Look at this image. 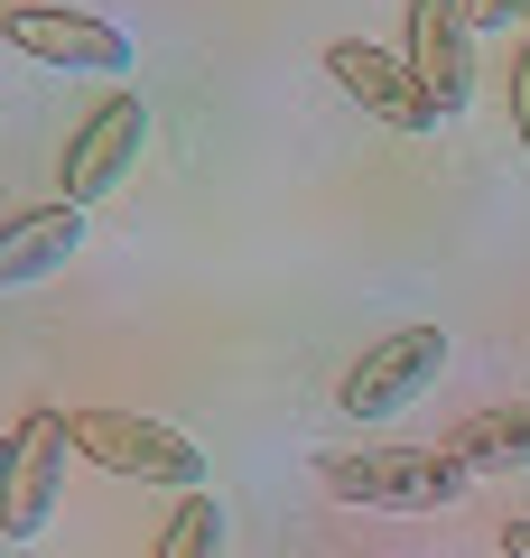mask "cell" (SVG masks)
<instances>
[{
    "mask_svg": "<svg viewBox=\"0 0 530 558\" xmlns=\"http://www.w3.org/2000/svg\"><path fill=\"white\" fill-rule=\"evenodd\" d=\"M511 131H521V149H530V38L511 47Z\"/></svg>",
    "mask_w": 530,
    "mask_h": 558,
    "instance_id": "obj_12",
    "label": "cell"
},
{
    "mask_svg": "<svg viewBox=\"0 0 530 558\" xmlns=\"http://www.w3.org/2000/svg\"><path fill=\"white\" fill-rule=\"evenodd\" d=\"M326 75L345 84L373 121H392V131H437V121H447L429 94H419L410 57H382V47H363V38H335V47H326Z\"/></svg>",
    "mask_w": 530,
    "mask_h": 558,
    "instance_id": "obj_8",
    "label": "cell"
},
{
    "mask_svg": "<svg viewBox=\"0 0 530 558\" xmlns=\"http://www.w3.org/2000/svg\"><path fill=\"white\" fill-rule=\"evenodd\" d=\"M410 75L447 121L474 102V10L466 0H410Z\"/></svg>",
    "mask_w": 530,
    "mask_h": 558,
    "instance_id": "obj_7",
    "label": "cell"
},
{
    "mask_svg": "<svg viewBox=\"0 0 530 558\" xmlns=\"http://www.w3.org/2000/svg\"><path fill=\"white\" fill-rule=\"evenodd\" d=\"M75 242H84V205H65V196L38 205V215H10L0 223V289H28V279L65 270Z\"/></svg>",
    "mask_w": 530,
    "mask_h": 558,
    "instance_id": "obj_9",
    "label": "cell"
},
{
    "mask_svg": "<svg viewBox=\"0 0 530 558\" xmlns=\"http://www.w3.org/2000/svg\"><path fill=\"white\" fill-rule=\"evenodd\" d=\"M437 363H447V336L437 326H400V336H382L373 354L335 381V410L345 418H392L400 400H419L437 381Z\"/></svg>",
    "mask_w": 530,
    "mask_h": 558,
    "instance_id": "obj_6",
    "label": "cell"
},
{
    "mask_svg": "<svg viewBox=\"0 0 530 558\" xmlns=\"http://www.w3.org/2000/svg\"><path fill=\"white\" fill-rule=\"evenodd\" d=\"M447 457H456V465H474V475H521V465H530V400H503V410L456 418Z\"/></svg>",
    "mask_w": 530,
    "mask_h": 558,
    "instance_id": "obj_10",
    "label": "cell"
},
{
    "mask_svg": "<svg viewBox=\"0 0 530 558\" xmlns=\"http://www.w3.org/2000/svg\"><path fill=\"white\" fill-rule=\"evenodd\" d=\"M84 447V465H112L131 484H168V494H205V447L168 418H140V410H75L65 418Z\"/></svg>",
    "mask_w": 530,
    "mask_h": 558,
    "instance_id": "obj_2",
    "label": "cell"
},
{
    "mask_svg": "<svg viewBox=\"0 0 530 558\" xmlns=\"http://www.w3.org/2000/svg\"><path fill=\"white\" fill-rule=\"evenodd\" d=\"M474 10V28H511V20H530V0H466Z\"/></svg>",
    "mask_w": 530,
    "mask_h": 558,
    "instance_id": "obj_13",
    "label": "cell"
},
{
    "mask_svg": "<svg viewBox=\"0 0 530 558\" xmlns=\"http://www.w3.org/2000/svg\"><path fill=\"white\" fill-rule=\"evenodd\" d=\"M0 38L38 65H65V75H131V38L94 10H57V0H20L0 10Z\"/></svg>",
    "mask_w": 530,
    "mask_h": 558,
    "instance_id": "obj_4",
    "label": "cell"
},
{
    "mask_svg": "<svg viewBox=\"0 0 530 558\" xmlns=\"http://www.w3.org/2000/svg\"><path fill=\"white\" fill-rule=\"evenodd\" d=\"M65 447H75L65 410H28L20 428H10V502H0V539H38L47 521H57V494H65Z\"/></svg>",
    "mask_w": 530,
    "mask_h": 558,
    "instance_id": "obj_5",
    "label": "cell"
},
{
    "mask_svg": "<svg viewBox=\"0 0 530 558\" xmlns=\"http://www.w3.org/2000/svg\"><path fill=\"white\" fill-rule=\"evenodd\" d=\"M308 465L335 502H363V512H447L474 484V465H456L447 447H326Z\"/></svg>",
    "mask_w": 530,
    "mask_h": 558,
    "instance_id": "obj_1",
    "label": "cell"
},
{
    "mask_svg": "<svg viewBox=\"0 0 530 558\" xmlns=\"http://www.w3.org/2000/svg\"><path fill=\"white\" fill-rule=\"evenodd\" d=\"M140 140H149V102H140V94H103L94 112L65 131L57 196H65V205H103V196L140 168Z\"/></svg>",
    "mask_w": 530,
    "mask_h": 558,
    "instance_id": "obj_3",
    "label": "cell"
},
{
    "mask_svg": "<svg viewBox=\"0 0 530 558\" xmlns=\"http://www.w3.org/2000/svg\"><path fill=\"white\" fill-rule=\"evenodd\" d=\"M493 539H503V558H530V512H511V521H503Z\"/></svg>",
    "mask_w": 530,
    "mask_h": 558,
    "instance_id": "obj_14",
    "label": "cell"
},
{
    "mask_svg": "<svg viewBox=\"0 0 530 558\" xmlns=\"http://www.w3.org/2000/svg\"><path fill=\"white\" fill-rule=\"evenodd\" d=\"M158 558H224V502L215 494H177L168 531H158Z\"/></svg>",
    "mask_w": 530,
    "mask_h": 558,
    "instance_id": "obj_11",
    "label": "cell"
},
{
    "mask_svg": "<svg viewBox=\"0 0 530 558\" xmlns=\"http://www.w3.org/2000/svg\"><path fill=\"white\" fill-rule=\"evenodd\" d=\"M0 502H10V428H0Z\"/></svg>",
    "mask_w": 530,
    "mask_h": 558,
    "instance_id": "obj_15",
    "label": "cell"
}]
</instances>
